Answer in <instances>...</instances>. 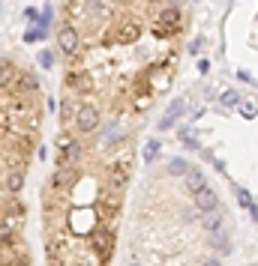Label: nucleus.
Listing matches in <instances>:
<instances>
[{
  "mask_svg": "<svg viewBox=\"0 0 258 266\" xmlns=\"http://www.w3.org/2000/svg\"><path fill=\"white\" fill-rule=\"evenodd\" d=\"M42 126V87L3 57V174H27Z\"/></svg>",
  "mask_w": 258,
  "mask_h": 266,
  "instance_id": "nucleus-1",
  "label": "nucleus"
},
{
  "mask_svg": "<svg viewBox=\"0 0 258 266\" xmlns=\"http://www.w3.org/2000/svg\"><path fill=\"white\" fill-rule=\"evenodd\" d=\"M57 48H60V54H66L69 60L81 51V30L72 24V21H66V18L57 24Z\"/></svg>",
  "mask_w": 258,
  "mask_h": 266,
  "instance_id": "nucleus-2",
  "label": "nucleus"
},
{
  "mask_svg": "<svg viewBox=\"0 0 258 266\" xmlns=\"http://www.w3.org/2000/svg\"><path fill=\"white\" fill-rule=\"evenodd\" d=\"M192 201H195V207H198V212H201V215H207V212H216V209H219V195L213 192V188H204V192H198Z\"/></svg>",
  "mask_w": 258,
  "mask_h": 266,
  "instance_id": "nucleus-3",
  "label": "nucleus"
},
{
  "mask_svg": "<svg viewBox=\"0 0 258 266\" xmlns=\"http://www.w3.org/2000/svg\"><path fill=\"white\" fill-rule=\"evenodd\" d=\"M183 185H186V192L195 198L198 192H204V188H207V182H204V174L198 171V168H192L186 177H183Z\"/></svg>",
  "mask_w": 258,
  "mask_h": 266,
  "instance_id": "nucleus-4",
  "label": "nucleus"
},
{
  "mask_svg": "<svg viewBox=\"0 0 258 266\" xmlns=\"http://www.w3.org/2000/svg\"><path fill=\"white\" fill-rule=\"evenodd\" d=\"M156 153H159V144H156V141H150V144H147V153H144V159H147V165H150V162L156 159Z\"/></svg>",
  "mask_w": 258,
  "mask_h": 266,
  "instance_id": "nucleus-5",
  "label": "nucleus"
},
{
  "mask_svg": "<svg viewBox=\"0 0 258 266\" xmlns=\"http://www.w3.org/2000/svg\"><path fill=\"white\" fill-rule=\"evenodd\" d=\"M237 102H240V96H237L234 90H228V93H222V105H228V108H231V105H237Z\"/></svg>",
  "mask_w": 258,
  "mask_h": 266,
  "instance_id": "nucleus-6",
  "label": "nucleus"
},
{
  "mask_svg": "<svg viewBox=\"0 0 258 266\" xmlns=\"http://www.w3.org/2000/svg\"><path fill=\"white\" fill-rule=\"evenodd\" d=\"M240 114H243V117H246V120H252V117H255V114H258V108L246 102V105H240Z\"/></svg>",
  "mask_w": 258,
  "mask_h": 266,
  "instance_id": "nucleus-7",
  "label": "nucleus"
}]
</instances>
